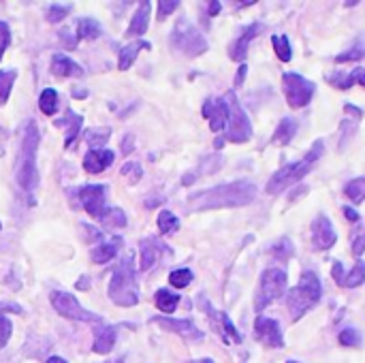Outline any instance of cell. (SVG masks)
Returning <instances> with one entry per match:
<instances>
[{"mask_svg":"<svg viewBox=\"0 0 365 363\" xmlns=\"http://www.w3.org/2000/svg\"><path fill=\"white\" fill-rule=\"evenodd\" d=\"M293 250H295V248H293L291 240H289V237H282V240H278V242L274 244V248H272V255L284 263L287 259H291V257H293Z\"/></svg>","mask_w":365,"mask_h":363,"instance_id":"cell-38","label":"cell"},{"mask_svg":"<svg viewBox=\"0 0 365 363\" xmlns=\"http://www.w3.org/2000/svg\"><path fill=\"white\" fill-rule=\"evenodd\" d=\"M190 282H192V272L186 270V267H180V270L169 274V285L175 287V289H186Z\"/></svg>","mask_w":365,"mask_h":363,"instance_id":"cell-36","label":"cell"},{"mask_svg":"<svg viewBox=\"0 0 365 363\" xmlns=\"http://www.w3.org/2000/svg\"><path fill=\"white\" fill-rule=\"evenodd\" d=\"M297 135V122L293 118H282V122L278 124L274 137H272V143H278V145H287L291 143V139Z\"/></svg>","mask_w":365,"mask_h":363,"instance_id":"cell-24","label":"cell"},{"mask_svg":"<svg viewBox=\"0 0 365 363\" xmlns=\"http://www.w3.org/2000/svg\"><path fill=\"white\" fill-rule=\"evenodd\" d=\"M180 6V2L178 0H173V2H165V0H160L158 2V17L163 19V17H167L169 13H173L175 9Z\"/></svg>","mask_w":365,"mask_h":363,"instance_id":"cell-46","label":"cell"},{"mask_svg":"<svg viewBox=\"0 0 365 363\" xmlns=\"http://www.w3.org/2000/svg\"><path fill=\"white\" fill-rule=\"evenodd\" d=\"M0 227H2V225H0Z\"/></svg>","mask_w":365,"mask_h":363,"instance_id":"cell-58","label":"cell"},{"mask_svg":"<svg viewBox=\"0 0 365 363\" xmlns=\"http://www.w3.org/2000/svg\"><path fill=\"white\" fill-rule=\"evenodd\" d=\"M154 304H156V308H158L160 312L171 315V312L178 308V304H180V295L171 293L169 289H160V291H156V295H154Z\"/></svg>","mask_w":365,"mask_h":363,"instance_id":"cell-28","label":"cell"},{"mask_svg":"<svg viewBox=\"0 0 365 363\" xmlns=\"http://www.w3.org/2000/svg\"><path fill=\"white\" fill-rule=\"evenodd\" d=\"M323 295V287L317 274L304 272L299 278V285L293 287L287 295V308L291 312L293 321H299L306 312H310Z\"/></svg>","mask_w":365,"mask_h":363,"instance_id":"cell-3","label":"cell"},{"mask_svg":"<svg viewBox=\"0 0 365 363\" xmlns=\"http://www.w3.org/2000/svg\"><path fill=\"white\" fill-rule=\"evenodd\" d=\"M364 282H365V263L364 261H357V263H355V267L344 276L342 287H344V289H357V287H361Z\"/></svg>","mask_w":365,"mask_h":363,"instance_id":"cell-29","label":"cell"},{"mask_svg":"<svg viewBox=\"0 0 365 363\" xmlns=\"http://www.w3.org/2000/svg\"><path fill=\"white\" fill-rule=\"evenodd\" d=\"M156 225H158V231H160V233H165V235H171V233H175V231L180 229V220H178V216H175V214H171L169 210H165V212H160V214H158Z\"/></svg>","mask_w":365,"mask_h":363,"instance_id":"cell-32","label":"cell"},{"mask_svg":"<svg viewBox=\"0 0 365 363\" xmlns=\"http://www.w3.org/2000/svg\"><path fill=\"white\" fill-rule=\"evenodd\" d=\"M148 47H150V43H145V41H137V43H130V45L122 47L120 49V58H118V68L120 71L130 68V64L135 62V58L139 56V51L141 49H148Z\"/></svg>","mask_w":365,"mask_h":363,"instance_id":"cell-23","label":"cell"},{"mask_svg":"<svg viewBox=\"0 0 365 363\" xmlns=\"http://www.w3.org/2000/svg\"><path fill=\"white\" fill-rule=\"evenodd\" d=\"M364 58L365 47L361 43H357V45H353L351 49H346L344 53L336 56V62H338V64H344V62H359V60H364Z\"/></svg>","mask_w":365,"mask_h":363,"instance_id":"cell-39","label":"cell"},{"mask_svg":"<svg viewBox=\"0 0 365 363\" xmlns=\"http://www.w3.org/2000/svg\"><path fill=\"white\" fill-rule=\"evenodd\" d=\"M9 43H11V28H9L6 21H0V60H2Z\"/></svg>","mask_w":365,"mask_h":363,"instance_id":"cell-45","label":"cell"},{"mask_svg":"<svg viewBox=\"0 0 365 363\" xmlns=\"http://www.w3.org/2000/svg\"><path fill=\"white\" fill-rule=\"evenodd\" d=\"M338 242L336 229L325 214H319L312 223V244L317 250H329Z\"/></svg>","mask_w":365,"mask_h":363,"instance_id":"cell-13","label":"cell"},{"mask_svg":"<svg viewBox=\"0 0 365 363\" xmlns=\"http://www.w3.org/2000/svg\"><path fill=\"white\" fill-rule=\"evenodd\" d=\"M323 148H325V143H323V139H319L302 160H295V163H291V165L278 169V171L272 175L269 184H267V195H282L289 186L302 182V180L312 171V167L317 165V160L323 156Z\"/></svg>","mask_w":365,"mask_h":363,"instance_id":"cell-2","label":"cell"},{"mask_svg":"<svg viewBox=\"0 0 365 363\" xmlns=\"http://www.w3.org/2000/svg\"><path fill=\"white\" fill-rule=\"evenodd\" d=\"M51 306L56 308L58 315H62L64 319H71V321H83V323H98L103 325V319L90 310H86L71 293H62V291H56L51 293Z\"/></svg>","mask_w":365,"mask_h":363,"instance_id":"cell-10","label":"cell"},{"mask_svg":"<svg viewBox=\"0 0 365 363\" xmlns=\"http://www.w3.org/2000/svg\"><path fill=\"white\" fill-rule=\"evenodd\" d=\"M246 71H248V66H246V64H242V66H240V71H237V77H235V86H242V83H244V75H246Z\"/></svg>","mask_w":365,"mask_h":363,"instance_id":"cell-53","label":"cell"},{"mask_svg":"<svg viewBox=\"0 0 365 363\" xmlns=\"http://www.w3.org/2000/svg\"><path fill=\"white\" fill-rule=\"evenodd\" d=\"M227 107H229V120H227V128H225V139L231 143H246L252 137V124L248 120V113L244 111V107L240 105L237 96L233 92L225 94Z\"/></svg>","mask_w":365,"mask_h":363,"instance_id":"cell-7","label":"cell"},{"mask_svg":"<svg viewBox=\"0 0 365 363\" xmlns=\"http://www.w3.org/2000/svg\"><path fill=\"white\" fill-rule=\"evenodd\" d=\"M17 79V71L9 68V71H0V105L6 103L9 94H11V88Z\"/></svg>","mask_w":365,"mask_h":363,"instance_id":"cell-34","label":"cell"},{"mask_svg":"<svg viewBox=\"0 0 365 363\" xmlns=\"http://www.w3.org/2000/svg\"><path fill=\"white\" fill-rule=\"evenodd\" d=\"M272 43H274V49H276V56H278L282 62H291L293 49H291L289 36H287V34H274V36H272Z\"/></svg>","mask_w":365,"mask_h":363,"instance_id":"cell-31","label":"cell"},{"mask_svg":"<svg viewBox=\"0 0 365 363\" xmlns=\"http://www.w3.org/2000/svg\"><path fill=\"white\" fill-rule=\"evenodd\" d=\"M36 145H38V128L30 120L24 128L21 148H19V154L15 160L17 163L15 175L24 190H30L36 184Z\"/></svg>","mask_w":365,"mask_h":363,"instance_id":"cell-4","label":"cell"},{"mask_svg":"<svg viewBox=\"0 0 365 363\" xmlns=\"http://www.w3.org/2000/svg\"><path fill=\"white\" fill-rule=\"evenodd\" d=\"M364 250H365V231H361V233H359V235H357V237L353 240V252H355V255L359 257V255H361Z\"/></svg>","mask_w":365,"mask_h":363,"instance_id":"cell-48","label":"cell"},{"mask_svg":"<svg viewBox=\"0 0 365 363\" xmlns=\"http://www.w3.org/2000/svg\"><path fill=\"white\" fill-rule=\"evenodd\" d=\"M257 197V186L248 180L220 184L207 190H201L188 199V208L192 212L205 210H225V208H242L252 203Z\"/></svg>","mask_w":365,"mask_h":363,"instance_id":"cell-1","label":"cell"},{"mask_svg":"<svg viewBox=\"0 0 365 363\" xmlns=\"http://www.w3.org/2000/svg\"><path fill=\"white\" fill-rule=\"evenodd\" d=\"M282 90H284L289 107L302 109L312 101V96L317 92V83L306 79L299 73H284L282 75Z\"/></svg>","mask_w":365,"mask_h":363,"instance_id":"cell-9","label":"cell"},{"mask_svg":"<svg viewBox=\"0 0 365 363\" xmlns=\"http://www.w3.org/2000/svg\"><path fill=\"white\" fill-rule=\"evenodd\" d=\"M101 223H103V225H107V227H111V229H120V227H126V216H124V212H122V210L111 208V210H105V214H103Z\"/></svg>","mask_w":365,"mask_h":363,"instance_id":"cell-35","label":"cell"},{"mask_svg":"<svg viewBox=\"0 0 365 363\" xmlns=\"http://www.w3.org/2000/svg\"><path fill=\"white\" fill-rule=\"evenodd\" d=\"M68 11H71L68 4H51V6L47 9V21L58 24V21H62V19L68 15Z\"/></svg>","mask_w":365,"mask_h":363,"instance_id":"cell-43","label":"cell"},{"mask_svg":"<svg viewBox=\"0 0 365 363\" xmlns=\"http://www.w3.org/2000/svg\"><path fill=\"white\" fill-rule=\"evenodd\" d=\"M62 124H66V141H64V145L71 148L75 143V137L81 131L83 118L79 113H75V111H66V116L62 120H56V126H62Z\"/></svg>","mask_w":365,"mask_h":363,"instance_id":"cell-22","label":"cell"},{"mask_svg":"<svg viewBox=\"0 0 365 363\" xmlns=\"http://www.w3.org/2000/svg\"><path fill=\"white\" fill-rule=\"evenodd\" d=\"M203 116L210 122V128L214 133H222L227 128V120H229V107L225 96L222 98H207L203 105Z\"/></svg>","mask_w":365,"mask_h":363,"instance_id":"cell-14","label":"cell"},{"mask_svg":"<svg viewBox=\"0 0 365 363\" xmlns=\"http://www.w3.org/2000/svg\"><path fill=\"white\" fill-rule=\"evenodd\" d=\"M103 32L101 24L92 17H81L77 21V41H94Z\"/></svg>","mask_w":365,"mask_h":363,"instance_id":"cell-25","label":"cell"},{"mask_svg":"<svg viewBox=\"0 0 365 363\" xmlns=\"http://www.w3.org/2000/svg\"><path fill=\"white\" fill-rule=\"evenodd\" d=\"M222 167V156L220 154H214V156H207L205 160H203V167L199 169V171H195V173H190V175H184V186H188V184H192V180L195 178H199V175H210V173H214V171H218Z\"/></svg>","mask_w":365,"mask_h":363,"instance_id":"cell-27","label":"cell"},{"mask_svg":"<svg viewBox=\"0 0 365 363\" xmlns=\"http://www.w3.org/2000/svg\"><path fill=\"white\" fill-rule=\"evenodd\" d=\"M38 107H41V111L45 116H53L58 111V92L51 90V88L43 90L41 96H38Z\"/></svg>","mask_w":365,"mask_h":363,"instance_id":"cell-30","label":"cell"},{"mask_svg":"<svg viewBox=\"0 0 365 363\" xmlns=\"http://www.w3.org/2000/svg\"><path fill=\"white\" fill-rule=\"evenodd\" d=\"M109 139V128H92L86 133V141L90 143V150H103V143Z\"/></svg>","mask_w":365,"mask_h":363,"instance_id":"cell-37","label":"cell"},{"mask_svg":"<svg viewBox=\"0 0 365 363\" xmlns=\"http://www.w3.org/2000/svg\"><path fill=\"white\" fill-rule=\"evenodd\" d=\"M361 342H364V338H361L359 329H355V327H346V329H342V334H340V344H342V347L357 349V347H361Z\"/></svg>","mask_w":365,"mask_h":363,"instance_id":"cell-40","label":"cell"},{"mask_svg":"<svg viewBox=\"0 0 365 363\" xmlns=\"http://www.w3.org/2000/svg\"><path fill=\"white\" fill-rule=\"evenodd\" d=\"M156 323L163 325V327L169 329V332L180 334L182 338H188V340H201V338H203V334L197 329V325H195L192 321H188V319H180V321H178V319H163V317H158Z\"/></svg>","mask_w":365,"mask_h":363,"instance_id":"cell-16","label":"cell"},{"mask_svg":"<svg viewBox=\"0 0 365 363\" xmlns=\"http://www.w3.org/2000/svg\"><path fill=\"white\" fill-rule=\"evenodd\" d=\"M287 363H299V362H287Z\"/></svg>","mask_w":365,"mask_h":363,"instance_id":"cell-57","label":"cell"},{"mask_svg":"<svg viewBox=\"0 0 365 363\" xmlns=\"http://www.w3.org/2000/svg\"><path fill=\"white\" fill-rule=\"evenodd\" d=\"M115 340H118V334H115L113 327H109V325H98V327L94 329V344H92V349H94V353H98V355H107V353H111V349L115 347Z\"/></svg>","mask_w":365,"mask_h":363,"instance_id":"cell-19","label":"cell"},{"mask_svg":"<svg viewBox=\"0 0 365 363\" xmlns=\"http://www.w3.org/2000/svg\"><path fill=\"white\" fill-rule=\"evenodd\" d=\"M120 237H113L111 242H107V244H101V246H96L94 250H92V261L94 263H98V265H103V263H107V261H111L115 255H118V248H120Z\"/></svg>","mask_w":365,"mask_h":363,"instance_id":"cell-26","label":"cell"},{"mask_svg":"<svg viewBox=\"0 0 365 363\" xmlns=\"http://www.w3.org/2000/svg\"><path fill=\"white\" fill-rule=\"evenodd\" d=\"M171 43L175 45V49H180L182 53L195 58L201 56L207 49V41L205 36L188 21V19H180L175 24V30L171 34Z\"/></svg>","mask_w":365,"mask_h":363,"instance_id":"cell-8","label":"cell"},{"mask_svg":"<svg viewBox=\"0 0 365 363\" xmlns=\"http://www.w3.org/2000/svg\"><path fill=\"white\" fill-rule=\"evenodd\" d=\"M51 73L56 75V77H81L83 75V68L75 62V60H71L68 56H64V53H56L53 58H51Z\"/></svg>","mask_w":365,"mask_h":363,"instance_id":"cell-18","label":"cell"},{"mask_svg":"<svg viewBox=\"0 0 365 363\" xmlns=\"http://www.w3.org/2000/svg\"><path fill=\"white\" fill-rule=\"evenodd\" d=\"M150 6H152V4H150L148 0L139 4L137 13H135L130 26H128V32H126L128 36H141V34L148 30V26H150Z\"/></svg>","mask_w":365,"mask_h":363,"instance_id":"cell-21","label":"cell"},{"mask_svg":"<svg viewBox=\"0 0 365 363\" xmlns=\"http://www.w3.org/2000/svg\"><path fill=\"white\" fill-rule=\"evenodd\" d=\"M331 276H334V280L342 287V280H344V267H342V263H340V261H336V263H334Z\"/></svg>","mask_w":365,"mask_h":363,"instance_id":"cell-49","label":"cell"},{"mask_svg":"<svg viewBox=\"0 0 365 363\" xmlns=\"http://www.w3.org/2000/svg\"><path fill=\"white\" fill-rule=\"evenodd\" d=\"M342 212H344V216H346V220H351V223H357V220H359V214H357L355 210H351L349 205H346V208H344Z\"/></svg>","mask_w":365,"mask_h":363,"instance_id":"cell-51","label":"cell"},{"mask_svg":"<svg viewBox=\"0 0 365 363\" xmlns=\"http://www.w3.org/2000/svg\"><path fill=\"white\" fill-rule=\"evenodd\" d=\"M255 334L257 338L269 347V349H282L284 347V338H282V329L278 325L276 319H269V317H257L255 321Z\"/></svg>","mask_w":365,"mask_h":363,"instance_id":"cell-12","label":"cell"},{"mask_svg":"<svg viewBox=\"0 0 365 363\" xmlns=\"http://www.w3.org/2000/svg\"><path fill=\"white\" fill-rule=\"evenodd\" d=\"M351 77H353V81H355V83H361V86H365V68L357 66V68L351 73Z\"/></svg>","mask_w":365,"mask_h":363,"instance_id":"cell-50","label":"cell"},{"mask_svg":"<svg viewBox=\"0 0 365 363\" xmlns=\"http://www.w3.org/2000/svg\"><path fill=\"white\" fill-rule=\"evenodd\" d=\"M120 175L126 178V180H130V184H135V182L141 180L143 169H141V165H137V163H126V165L120 169Z\"/></svg>","mask_w":365,"mask_h":363,"instance_id":"cell-42","label":"cell"},{"mask_svg":"<svg viewBox=\"0 0 365 363\" xmlns=\"http://www.w3.org/2000/svg\"><path fill=\"white\" fill-rule=\"evenodd\" d=\"M261 30H263L261 24H250V26H246V28L240 32V36L231 43V49H229V53H231V58H233L235 62H244L246 51H248V45L252 43V39H255L257 34H261Z\"/></svg>","mask_w":365,"mask_h":363,"instance_id":"cell-15","label":"cell"},{"mask_svg":"<svg viewBox=\"0 0 365 363\" xmlns=\"http://www.w3.org/2000/svg\"><path fill=\"white\" fill-rule=\"evenodd\" d=\"M327 81H329L334 88H338V90H349V88L355 86L351 73H331V75H327Z\"/></svg>","mask_w":365,"mask_h":363,"instance_id":"cell-41","label":"cell"},{"mask_svg":"<svg viewBox=\"0 0 365 363\" xmlns=\"http://www.w3.org/2000/svg\"><path fill=\"white\" fill-rule=\"evenodd\" d=\"M83 231H86V242H101L103 240V233L98 229L90 227V225H86Z\"/></svg>","mask_w":365,"mask_h":363,"instance_id":"cell-47","label":"cell"},{"mask_svg":"<svg viewBox=\"0 0 365 363\" xmlns=\"http://www.w3.org/2000/svg\"><path fill=\"white\" fill-rule=\"evenodd\" d=\"M47 363H66V362H64L62 357H49V359H47Z\"/></svg>","mask_w":365,"mask_h":363,"instance_id":"cell-55","label":"cell"},{"mask_svg":"<svg viewBox=\"0 0 365 363\" xmlns=\"http://www.w3.org/2000/svg\"><path fill=\"white\" fill-rule=\"evenodd\" d=\"M113 158L115 154L111 150H88V154L83 156V169L88 173H101L113 163Z\"/></svg>","mask_w":365,"mask_h":363,"instance_id":"cell-17","label":"cell"},{"mask_svg":"<svg viewBox=\"0 0 365 363\" xmlns=\"http://www.w3.org/2000/svg\"><path fill=\"white\" fill-rule=\"evenodd\" d=\"M344 195L353 201V203H364L365 199V178H357V180H351L346 186H344Z\"/></svg>","mask_w":365,"mask_h":363,"instance_id":"cell-33","label":"cell"},{"mask_svg":"<svg viewBox=\"0 0 365 363\" xmlns=\"http://www.w3.org/2000/svg\"><path fill=\"white\" fill-rule=\"evenodd\" d=\"M11 334H13V325L6 317H0V349L6 347V342L11 340Z\"/></svg>","mask_w":365,"mask_h":363,"instance_id":"cell-44","label":"cell"},{"mask_svg":"<svg viewBox=\"0 0 365 363\" xmlns=\"http://www.w3.org/2000/svg\"><path fill=\"white\" fill-rule=\"evenodd\" d=\"M158 257H160V244L156 240H152V237L150 240H143L141 242V250H139V267L143 272L152 270L156 265Z\"/></svg>","mask_w":365,"mask_h":363,"instance_id":"cell-20","label":"cell"},{"mask_svg":"<svg viewBox=\"0 0 365 363\" xmlns=\"http://www.w3.org/2000/svg\"><path fill=\"white\" fill-rule=\"evenodd\" d=\"M287 285H289V276H287L284 270H280V267L265 270L261 274L259 289H257V295H255V310L261 312L269 304H274L276 300H280L287 293Z\"/></svg>","mask_w":365,"mask_h":363,"instance_id":"cell-6","label":"cell"},{"mask_svg":"<svg viewBox=\"0 0 365 363\" xmlns=\"http://www.w3.org/2000/svg\"><path fill=\"white\" fill-rule=\"evenodd\" d=\"M109 297L124 308H130L139 302V289L135 280V265L133 257H124L120 265L113 272L111 285H109Z\"/></svg>","mask_w":365,"mask_h":363,"instance_id":"cell-5","label":"cell"},{"mask_svg":"<svg viewBox=\"0 0 365 363\" xmlns=\"http://www.w3.org/2000/svg\"><path fill=\"white\" fill-rule=\"evenodd\" d=\"M2 312H21V308L19 306H13V304H0V317H2Z\"/></svg>","mask_w":365,"mask_h":363,"instance_id":"cell-52","label":"cell"},{"mask_svg":"<svg viewBox=\"0 0 365 363\" xmlns=\"http://www.w3.org/2000/svg\"><path fill=\"white\" fill-rule=\"evenodd\" d=\"M192 363H214L212 359H199V362H192Z\"/></svg>","mask_w":365,"mask_h":363,"instance_id":"cell-56","label":"cell"},{"mask_svg":"<svg viewBox=\"0 0 365 363\" xmlns=\"http://www.w3.org/2000/svg\"><path fill=\"white\" fill-rule=\"evenodd\" d=\"M77 197L90 216H94L96 220L103 218V214H105V186H101V184L81 186L77 190Z\"/></svg>","mask_w":365,"mask_h":363,"instance_id":"cell-11","label":"cell"},{"mask_svg":"<svg viewBox=\"0 0 365 363\" xmlns=\"http://www.w3.org/2000/svg\"><path fill=\"white\" fill-rule=\"evenodd\" d=\"M220 13V2H210V15H218Z\"/></svg>","mask_w":365,"mask_h":363,"instance_id":"cell-54","label":"cell"}]
</instances>
